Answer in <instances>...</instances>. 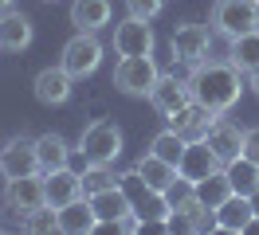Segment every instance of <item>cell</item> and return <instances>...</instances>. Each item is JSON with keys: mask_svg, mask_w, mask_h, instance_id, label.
Listing matches in <instances>:
<instances>
[{"mask_svg": "<svg viewBox=\"0 0 259 235\" xmlns=\"http://www.w3.org/2000/svg\"><path fill=\"white\" fill-rule=\"evenodd\" d=\"M189 90H193L196 102H204L216 114H228V110L240 102L243 94V71H236L232 63H196L193 75H189Z\"/></svg>", "mask_w": 259, "mask_h": 235, "instance_id": "6da1fadb", "label": "cell"}, {"mask_svg": "<svg viewBox=\"0 0 259 235\" xmlns=\"http://www.w3.org/2000/svg\"><path fill=\"white\" fill-rule=\"evenodd\" d=\"M79 157H82V165H118V157H122V129L114 122H106V118L91 122L79 133Z\"/></svg>", "mask_w": 259, "mask_h": 235, "instance_id": "7a4b0ae2", "label": "cell"}, {"mask_svg": "<svg viewBox=\"0 0 259 235\" xmlns=\"http://www.w3.org/2000/svg\"><path fill=\"white\" fill-rule=\"evenodd\" d=\"M157 63L153 55H118V67H114V86L130 98H149L153 82H157Z\"/></svg>", "mask_w": 259, "mask_h": 235, "instance_id": "3957f363", "label": "cell"}, {"mask_svg": "<svg viewBox=\"0 0 259 235\" xmlns=\"http://www.w3.org/2000/svg\"><path fill=\"white\" fill-rule=\"evenodd\" d=\"M259 0H216L212 4V31H220L224 39H236V35H247V31L259 28Z\"/></svg>", "mask_w": 259, "mask_h": 235, "instance_id": "277c9868", "label": "cell"}, {"mask_svg": "<svg viewBox=\"0 0 259 235\" xmlns=\"http://www.w3.org/2000/svg\"><path fill=\"white\" fill-rule=\"evenodd\" d=\"M59 63H63L75 78H91L98 67H102V39H98L95 31H75L63 43Z\"/></svg>", "mask_w": 259, "mask_h": 235, "instance_id": "5b68a950", "label": "cell"}, {"mask_svg": "<svg viewBox=\"0 0 259 235\" xmlns=\"http://www.w3.org/2000/svg\"><path fill=\"white\" fill-rule=\"evenodd\" d=\"M122 188H126L130 204H134V212L142 216V223H161L165 216H169V200H165V192H157V188L146 184V176L138 169L122 172Z\"/></svg>", "mask_w": 259, "mask_h": 235, "instance_id": "8992f818", "label": "cell"}, {"mask_svg": "<svg viewBox=\"0 0 259 235\" xmlns=\"http://www.w3.org/2000/svg\"><path fill=\"white\" fill-rule=\"evenodd\" d=\"M44 204H48V180H44V172L4 180V208H8V212L28 216V212H35V208H44Z\"/></svg>", "mask_w": 259, "mask_h": 235, "instance_id": "52a82bcc", "label": "cell"}, {"mask_svg": "<svg viewBox=\"0 0 259 235\" xmlns=\"http://www.w3.org/2000/svg\"><path fill=\"white\" fill-rule=\"evenodd\" d=\"M39 169V153H35V137H8L0 149V176L12 180V176H32Z\"/></svg>", "mask_w": 259, "mask_h": 235, "instance_id": "ba28073f", "label": "cell"}, {"mask_svg": "<svg viewBox=\"0 0 259 235\" xmlns=\"http://www.w3.org/2000/svg\"><path fill=\"white\" fill-rule=\"evenodd\" d=\"M212 55V31L204 24H181L173 31V59L185 67H196Z\"/></svg>", "mask_w": 259, "mask_h": 235, "instance_id": "9c48e42d", "label": "cell"}, {"mask_svg": "<svg viewBox=\"0 0 259 235\" xmlns=\"http://www.w3.org/2000/svg\"><path fill=\"white\" fill-rule=\"evenodd\" d=\"M71 90H75V75L67 71L63 63L59 67H44L32 78V94H35V102H44V106H63L71 98Z\"/></svg>", "mask_w": 259, "mask_h": 235, "instance_id": "30bf717a", "label": "cell"}, {"mask_svg": "<svg viewBox=\"0 0 259 235\" xmlns=\"http://www.w3.org/2000/svg\"><path fill=\"white\" fill-rule=\"evenodd\" d=\"M153 28L149 20H138V16H126L118 28H114V51L118 55H153Z\"/></svg>", "mask_w": 259, "mask_h": 235, "instance_id": "8fae6325", "label": "cell"}, {"mask_svg": "<svg viewBox=\"0 0 259 235\" xmlns=\"http://www.w3.org/2000/svg\"><path fill=\"white\" fill-rule=\"evenodd\" d=\"M193 102V90H189V78H177V75H157L153 82V90H149V106L165 114V118H173L181 106H189Z\"/></svg>", "mask_w": 259, "mask_h": 235, "instance_id": "7c38bea8", "label": "cell"}, {"mask_svg": "<svg viewBox=\"0 0 259 235\" xmlns=\"http://www.w3.org/2000/svg\"><path fill=\"white\" fill-rule=\"evenodd\" d=\"M216 118H220L216 110H208L204 102H196V98H193L189 106H181L177 114L169 118V125H173V129H177V133H181L185 141H204Z\"/></svg>", "mask_w": 259, "mask_h": 235, "instance_id": "4fadbf2b", "label": "cell"}, {"mask_svg": "<svg viewBox=\"0 0 259 235\" xmlns=\"http://www.w3.org/2000/svg\"><path fill=\"white\" fill-rule=\"evenodd\" d=\"M224 165H220V157L212 153V145L208 141H189L185 145V153H181V165L177 172L185 176V180H204V176H212V172H220Z\"/></svg>", "mask_w": 259, "mask_h": 235, "instance_id": "5bb4252c", "label": "cell"}, {"mask_svg": "<svg viewBox=\"0 0 259 235\" xmlns=\"http://www.w3.org/2000/svg\"><path fill=\"white\" fill-rule=\"evenodd\" d=\"M35 39V28L32 20L16 8H8V12H0V51H8V55H20V51H28Z\"/></svg>", "mask_w": 259, "mask_h": 235, "instance_id": "9a60e30c", "label": "cell"}, {"mask_svg": "<svg viewBox=\"0 0 259 235\" xmlns=\"http://www.w3.org/2000/svg\"><path fill=\"white\" fill-rule=\"evenodd\" d=\"M212 145V153L220 157V165H228V161H236V157H243V129L236 122H228L224 114L212 122L208 137H204Z\"/></svg>", "mask_w": 259, "mask_h": 235, "instance_id": "2e32d148", "label": "cell"}, {"mask_svg": "<svg viewBox=\"0 0 259 235\" xmlns=\"http://www.w3.org/2000/svg\"><path fill=\"white\" fill-rule=\"evenodd\" d=\"M87 200H91V208L98 212V223H110V227H118V219L134 212V204H130V196H126L122 184L102 188V192H91Z\"/></svg>", "mask_w": 259, "mask_h": 235, "instance_id": "e0dca14e", "label": "cell"}, {"mask_svg": "<svg viewBox=\"0 0 259 235\" xmlns=\"http://www.w3.org/2000/svg\"><path fill=\"white\" fill-rule=\"evenodd\" d=\"M44 180H48V204L51 208H63V204L87 196V192H82V172H75L71 165H67V169H55V172H44Z\"/></svg>", "mask_w": 259, "mask_h": 235, "instance_id": "ac0fdd59", "label": "cell"}, {"mask_svg": "<svg viewBox=\"0 0 259 235\" xmlns=\"http://www.w3.org/2000/svg\"><path fill=\"white\" fill-rule=\"evenodd\" d=\"M55 212H59V231H67V235H87V231H95V227H102V223H98V212L91 208L87 196L55 208Z\"/></svg>", "mask_w": 259, "mask_h": 235, "instance_id": "d6986e66", "label": "cell"}, {"mask_svg": "<svg viewBox=\"0 0 259 235\" xmlns=\"http://www.w3.org/2000/svg\"><path fill=\"white\" fill-rule=\"evenodd\" d=\"M251 219H255V208H251V200H247V196H240V192H232V196L216 208V223H220V231L243 235Z\"/></svg>", "mask_w": 259, "mask_h": 235, "instance_id": "ffe728a7", "label": "cell"}, {"mask_svg": "<svg viewBox=\"0 0 259 235\" xmlns=\"http://www.w3.org/2000/svg\"><path fill=\"white\" fill-rule=\"evenodd\" d=\"M35 153H39V169L44 172H55V169H67L71 165V145H67L63 133H39L35 137Z\"/></svg>", "mask_w": 259, "mask_h": 235, "instance_id": "44dd1931", "label": "cell"}, {"mask_svg": "<svg viewBox=\"0 0 259 235\" xmlns=\"http://www.w3.org/2000/svg\"><path fill=\"white\" fill-rule=\"evenodd\" d=\"M110 0H71V24L79 31H98L110 24Z\"/></svg>", "mask_w": 259, "mask_h": 235, "instance_id": "7402d4cb", "label": "cell"}, {"mask_svg": "<svg viewBox=\"0 0 259 235\" xmlns=\"http://www.w3.org/2000/svg\"><path fill=\"white\" fill-rule=\"evenodd\" d=\"M228 63L236 67V71H243V75H251V71H259V28L247 31V35H236V39H228Z\"/></svg>", "mask_w": 259, "mask_h": 235, "instance_id": "603a6c76", "label": "cell"}, {"mask_svg": "<svg viewBox=\"0 0 259 235\" xmlns=\"http://www.w3.org/2000/svg\"><path fill=\"white\" fill-rule=\"evenodd\" d=\"M134 169L142 172V176H146V184H149V188H157V192H165V188H169V184H173V180L181 176V172H177V165L161 161L157 153H142Z\"/></svg>", "mask_w": 259, "mask_h": 235, "instance_id": "cb8c5ba5", "label": "cell"}, {"mask_svg": "<svg viewBox=\"0 0 259 235\" xmlns=\"http://www.w3.org/2000/svg\"><path fill=\"white\" fill-rule=\"evenodd\" d=\"M224 172H228V180H232V192H240V196H251V192L259 188V165H255V161H247V157L228 161Z\"/></svg>", "mask_w": 259, "mask_h": 235, "instance_id": "d4e9b609", "label": "cell"}, {"mask_svg": "<svg viewBox=\"0 0 259 235\" xmlns=\"http://www.w3.org/2000/svg\"><path fill=\"white\" fill-rule=\"evenodd\" d=\"M232 196V180H228V172H212V176H204V180H196V200L204 204V208H220V204Z\"/></svg>", "mask_w": 259, "mask_h": 235, "instance_id": "484cf974", "label": "cell"}, {"mask_svg": "<svg viewBox=\"0 0 259 235\" xmlns=\"http://www.w3.org/2000/svg\"><path fill=\"white\" fill-rule=\"evenodd\" d=\"M185 145H189V141H185L177 129L169 125V129H161L157 137L149 141V153H157L161 161H169V165H181V153H185Z\"/></svg>", "mask_w": 259, "mask_h": 235, "instance_id": "4316f807", "label": "cell"}, {"mask_svg": "<svg viewBox=\"0 0 259 235\" xmlns=\"http://www.w3.org/2000/svg\"><path fill=\"white\" fill-rule=\"evenodd\" d=\"M122 184V176L114 172V165H82V192H102V188Z\"/></svg>", "mask_w": 259, "mask_h": 235, "instance_id": "83f0119b", "label": "cell"}, {"mask_svg": "<svg viewBox=\"0 0 259 235\" xmlns=\"http://www.w3.org/2000/svg\"><path fill=\"white\" fill-rule=\"evenodd\" d=\"M24 231H32V235H48V231H59V212H55L51 204H44V208H35V212H28V216H24Z\"/></svg>", "mask_w": 259, "mask_h": 235, "instance_id": "f1b7e54d", "label": "cell"}, {"mask_svg": "<svg viewBox=\"0 0 259 235\" xmlns=\"http://www.w3.org/2000/svg\"><path fill=\"white\" fill-rule=\"evenodd\" d=\"M165 8V0H126V16H138V20H157Z\"/></svg>", "mask_w": 259, "mask_h": 235, "instance_id": "f546056e", "label": "cell"}, {"mask_svg": "<svg viewBox=\"0 0 259 235\" xmlns=\"http://www.w3.org/2000/svg\"><path fill=\"white\" fill-rule=\"evenodd\" d=\"M243 157H247V161H255V165H259V125H251V129H243Z\"/></svg>", "mask_w": 259, "mask_h": 235, "instance_id": "4dcf8cb0", "label": "cell"}, {"mask_svg": "<svg viewBox=\"0 0 259 235\" xmlns=\"http://www.w3.org/2000/svg\"><path fill=\"white\" fill-rule=\"evenodd\" d=\"M247 200H251V208H255V216H259V188L251 192V196H247Z\"/></svg>", "mask_w": 259, "mask_h": 235, "instance_id": "1f68e13d", "label": "cell"}, {"mask_svg": "<svg viewBox=\"0 0 259 235\" xmlns=\"http://www.w3.org/2000/svg\"><path fill=\"white\" fill-rule=\"evenodd\" d=\"M12 4H16V0H0V12H8V8H12Z\"/></svg>", "mask_w": 259, "mask_h": 235, "instance_id": "d6a6232c", "label": "cell"}, {"mask_svg": "<svg viewBox=\"0 0 259 235\" xmlns=\"http://www.w3.org/2000/svg\"><path fill=\"white\" fill-rule=\"evenodd\" d=\"M251 86H255V94H259V71H251Z\"/></svg>", "mask_w": 259, "mask_h": 235, "instance_id": "836d02e7", "label": "cell"}, {"mask_svg": "<svg viewBox=\"0 0 259 235\" xmlns=\"http://www.w3.org/2000/svg\"><path fill=\"white\" fill-rule=\"evenodd\" d=\"M44 4H55V0H44Z\"/></svg>", "mask_w": 259, "mask_h": 235, "instance_id": "e575fe53", "label": "cell"}, {"mask_svg": "<svg viewBox=\"0 0 259 235\" xmlns=\"http://www.w3.org/2000/svg\"><path fill=\"white\" fill-rule=\"evenodd\" d=\"M255 8H259V4H255Z\"/></svg>", "mask_w": 259, "mask_h": 235, "instance_id": "d590c367", "label": "cell"}]
</instances>
